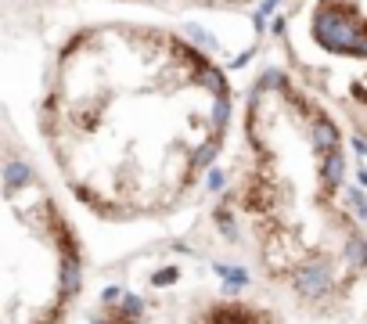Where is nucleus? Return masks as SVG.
Returning <instances> with one entry per match:
<instances>
[{
  "label": "nucleus",
  "instance_id": "f03ea898",
  "mask_svg": "<svg viewBox=\"0 0 367 324\" xmlns=\"http://www.w3.org/2000/svg\"><path fill=\"white\" fill-rule=\"evenodd\" d=\"M216 227L285 307L342 321L367 288V231L350 199L342 126L313 91L281 72L256 83L245 155L216 206Z\"/></svg>",
  "mask_w": 367,
  "mask_h": 324
},
{
  "label": "nucleus",
  "instance_id": "20e7f679",
  "mask_svg": "<svg viewBox=\"0 0 367 324\" xmlns=\"http://www.w3.org/2000/svg\"><path fill=\"white\" fill-rule=\"evenodd\" d=\"M292 54L313 91L331 94L367 137V8L360 0H310L292 22Z\"/></svg>",
  "mask_w": 367,
  "mask_h": 324
},
{
  "label": "nucleus",
  "instance_id": "39448f33",
  "mask_svg": "<svg viewBox=\"0 0 367 324\" xmlns=\"http://www.w3.org/2000/svg\"><path fill=\"white\" fill-rule=\"evenodd\" d=\"M187 324H292L270 302L245 295H212L191 310Z\"/></svg>",
  "mask_w": 367,
  "mask_h": 324
},
{
  "label": "nucleus",
  "instance_id": "7ed1b4c3",
  "mask_svg": "<svg viewBox=\"0 0 367 324\" xmlns=\"http://www.w3.org/2000/svg\"><path fill=\"white\" fill-rule=\"evenodd\" d=\"M0 324H65L83 292V242L40 173L4 155Z\"/></svg>",
  "mask_w": 367,
  "mask_h": 324
},
{
  "label": "nucleus",
  "instance_id": "f257e3e1",
  "mask_svg": "<svg viewBox=\"0 0 367 324\" xmlns=\"http://www.w3.org/2000/svg\"><path fill=\"white\" fill-rule=\"evenodd\" d=\"M36 123L61 191L108 227H141L194 202L227 144L231 86L177 33L91 22L58 47Z\"/></svg>",
  "mask_w": 367,
  "mask_h": 324
}]
</instances>
